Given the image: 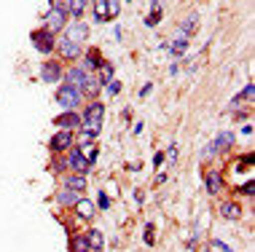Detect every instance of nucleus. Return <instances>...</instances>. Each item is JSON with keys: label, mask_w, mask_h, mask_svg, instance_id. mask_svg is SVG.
Listing matches in <instances>:
<instances>
[{"label": "nucleus", "mask_w": 255, "mask_h": 252, "mask_svg": "<svg viewBox=\"0 0 255 252\" xmlns=\"http://www.w3.org/2000/svg\"><path fill=\"white\" fill-rule=\"evenodd\" d=\"M67 22H70V16H67V8H65V3H51L49 5V11H46V16H43V27L46 30H51L54 35H59V32H65V27Z\"/></svg>", "instance_id": "obj_1"}, {"label": "nucleus", "mask_w": 255, "mask_h": 252, "mask_svg": "<svg viewBox=\"0 0 255 252\" xmlns=\"http://www.w3.org/2000/svg\"><path fill=\"white\" fill-rule=\"evenodd\" d=\"M102 121H105V102L89 99V105L84 107V110H81V126L102 132Z\"/></svg>", "instance_id": "obj_2"}, {"label": "nucleus", "mask_w": 255, "mask_h": 252, "mask_svg": "<svg viewBox=\"0 0 255 252\" xmlns=\"http://www.w3.org/2000/svg\"><path fill=\"white\" fill-rule=\"evenodd\" d=\"M30 43H32V49L38 54H43V57H51V54L57 51V35H54L51 30H46V27H38V30L30 32Z\"/></svg>", "instance_id": "obj_3"}, {"label": "nucleus", "mask_w": 255, "mask_h": 252, "mask_svg": "<svg viewBox=\"0 0 255 252\" xmlns=\"http://www.w3.org/2000/svg\"><path fill=\"white\" fill-rule=\"evenodd\" d=\"M57 105L62 107V110H78V107L84 105V94H81L75 86L59 84L57 86Z\"/></svg>", "instance_id": "obj_4"}, {"label": "nucleus", "mask_w": 255, "mask_h": 252, "mask_svg": "<svg viewBox=\"0 0 255 252\" xmlns=\"http://www.w3.org/2000/svg\"><path fill=\"white\" fill-rule=\"evenodd\" d=\"M54 54H59V57H57L59 62H78L81 54H84V46L62 35V38H57V51H54Z\"/></svg>", "instance_id": "obj_5"}, {"label": "nucleus", "mask_w": 255, "mask_h": 252, "mask_svg": "<svg viewBox=\"0 0 255 252\" xmlns=\"http://www.w3.org/2000/svg\"><path fill=\"white\" fill-rule=\"evenodd\" d=\"M73 145H75V134L67 132V129H57V132L49 137V151H51V156H65Z\"/></svg>", "instance_id": "obj_6"}, {"label": "nucleus", "mask_w": 255, "mask_h": 252, "mask_svg": "<svg viewBox=\"0 0 255 252\" xmlns=\"http://www.w3.org/2000/svg\"><path fill=\"white\" fill-rule=\"evenodd\" d=\"M234 145H237V134H234V132H220L218 137L204 148V153H202V156H212V153H231V151H234Z\"/></svg>", "instance_id": "obj_7"}, {"label": "nucleus", "mask_w": 255, "mask_h": 252, "mask_svg": "<svg viewBox=\"0 0 255 252\" xmlns=\"http://www.w3.org/2000/svg\"><path fill=\"white\" fill-rule=\"evenodd\" d=\"M62 73H65V67L57 57H46V62H40V81L43 84H59Z\"/></svg>", "instance_id": "obj_8"}, {"label": "nucleus", "mask_w": 255, "mask_h": 252, "mask_svg": "<svg viewBox=\"0 0 255 252\" xmlns=\"http://www.w3.org/2000/svg\"><path fill=\"white\" fill-rule=\"evenodd\" d=\"M73 215L81 223H92L94 215H97V204L89 199V196H78V201L73 204Z\"/></svg>", "instance_id": "obj_9"}, {"label": "nucleus", "mask_w": 255, "mask_h": 252, "mask_svg": "<svg viewBox=\"0 0 255 252\" xmlns=\"http://www.w3.org/2000/svg\"><path fill=\"white\" fill-rule=\"evenodd\" d=\"M204 188H207V193H210V196H218L220 190L226 188V177H223V169H218V167L207 169V174H204Z\"/></svg>", "instance_id": "obj_10"}, {"label": "nucleus", "mask_w": 255, "mask_h": 252, "mask_svg": "<svg viewBox=\"0 0 255 252\" xmlns=\"http://www.w3.org/2000/svg\"><path fill=\"white\" fill-rule=\"evenodd\" d=\"M67 156V164H70V172H75V174H89L92 172V164H89V161L84 159V156H81V151H78V145H73L70 151L65 153Z\"/></svg>", "instance_id": "obj_11"}, {"label": "nucleus", "mask_w": 255, "mask_h": 252, "mask_svg": "<svg viewBox=\"0 0 255 252\" xmlns=\"http://www.w3.org/2000/svg\"><path fill=\"white\" fill-rule=\"evenodd\" d=\"M65 38H70V40H75V43L84 46V40H89V24L84 22V19H73V22H67Z\"/></svg>", "instance_id": "obj_12"}, {"label": "nucleus", "mask_w": 255, "mask_h": 252, "mask_svg": "<svg viewBox=\"0 0 255 252\" xmlns=\"http://www.w3.org/2000/svg\"><path fill=\"white\" fill-rule=\"evenodd\" d=\"M102 59H105V57H102V51L92 46V49H84V54H81V62H78V65L84 67L89 76H94V73H97V67L102 65Z\"/></svg>", "instance_id": "obj_13"}, {"label": "nucleus", "mask_w": 255, "mask_h": 252, "mask_svg": "<svg viewBox=\"0 0 255 252\" xmlns=\"http://www.w3.org/2000/svg\"><path fill=\"white\" fill-rule=\"evenodd\" d=\"M62 188H67V190H75L78 196H84L86 190H89V180H86V174L67 172V174H62Z\"/></svg>", "instance_id": "obj_14"}, {"label": "nucleus", "mask_w": 255, "mask_h": 252, "mask_svg": "<svg viewBox=\"0 0 255 252\" xmlns=\"http://www.w3.org/2000/svg\"><path fill=\"white\" fill-rule=\"evenodd\" d=\"M54 126L67 129V132H75V129H81V113L78 110H62L57 118H54Z\"/></svg>", "instance_id": "obj_15"}, {"label": "nucleus", "mask_w": 255, "mask_h": 252, "mask_svg": "<svg viewBox=\"0 0 255 252\" xmlns=\"http://www.w3.org/2000/svg\"><path fill=\"white\" fill-rule=\"evenodd\" d=\"M89 78V73L84 70L81 65H70V70H65L62 73V81H65L67 86H75L81 91V86H84V81Z\"/></svg>", "instance_id": "obj_16"}, {"label": "nucleus", "mask_w": 255, "mask_h": 252, "mask_svg": "<svg viewBox=\"0 0 255 252\" xmlns=\"http://www.w3.org/2000/svg\"><path fill=\"white\" fill-rule=\"evenodd\" d=\"M220 217L223 220H229V223H239L242 220V215H245V209H242V204L239 201H220Z\"/></svg>", "instance_id": "obj_17"}, {"label": "nucleus", "mask_w": 255, "mask_h": 252, "mask_svg": "<svg viewBox=\"0 0 255 252\" xmlns=\"http://www.w3.org/2000/svg\"><path fill=\"white\" fill-rule=\"evenodd\" d=\"M86 234V244H89V252H102L105 250V234L100 228H89L84 231Z\"/></svg>", "instance_id": "obj_18"}, {"label": "nucleus", "mask_w": 255, "mask_h": 252, "mask_svg": "<svg viewBox=\"0 0 255 252\" xmlns=\"http://www.w3.org/2000/svg\"><path fill=\"white\" fill-rule=\"evenodd\" d=\"M54 201H57L62 209H73V204L78 201V193H75V190H67V188H59L57 193H54Z\"/></svg>", "instance_id": "obj_19"}, {"label": "nucleus", "mask_w": 255, "mask_h": 252, "mask_svg": "<svg viewBox=\"0 0 255 252\" xmlns=\"http://www.w3.org/2000/svg\"><path fill=\"white\" fill-rule=\"evenodd\" d=\"M94 78H97L102 86H105V84H110V81L116 78V65H113V62H108V59H102V65L97 67V73H94Z\"/></svg>", "instance_id": "obj_20"}, {"label": "nucleus", "mask_w": 255, "mask_h": 252, "mask_svg": "<svg viewBox=\"0 0 255 252\" xmlns=\"http://www.w3.org/2000/svg\"><path fill=\"white\" fill-rule=\"evenodd\" d=\"M100 91H102V84L94 76H89L84 81V86H81V94H84V99H97L100 97Z\"/></svg>", "instance_id": "obj_21"}, {"label": "nucleus", "mask_w": 255, "mask_h": 252, "mask_svg": "<svg viewBox=\"0 0 255 252\" xmlns=\"http://www.w3.org/2000/svg\"><path fill=\"white\" fill-rule=\"evenodd\" d=\"M65 8H67V16L81 19L89 8V0H65Z\"/></svg>", "instance_id": "obj_22"}, {"label": "nucleus", "mask_w": 255, "mask_h": 252, "mask_svg": "<svg viewBox=\"0 0 255 252\" xmlns=\"http://www.w3.org/2000/svg\"><path fill=\"white\" fill-rule=\"evenodd\" d=\"M92 13H94V24L110 22V16H108V0H94V3H92Z\"/></svg>", "instance_id": "obj_23"}, {"label": "nucleus", "mask_w": 255, "mask_h": 252, "mask_svg": "<svg viewBox=\"0 0 255 252\" xmlns=\"http://www.w3.org/2000/svg\"><path fill=\"white\" fill-rule=\"evenodd\" d=\"M196 30H199V13H188V16H185L183 22H180V35L191 38Z\"/></svg>", "instance_id": "obj_24"}, {"label": "nucleus", "mask_w": 255, "mask_h": 252, "mask_svg": "<svg viewBox=\"0 0 255 252\" xmlns=\"http://www.w3.org/2000/svg\"><path fill=\"white\" fill-rule=\"evenodd\" d=\"M75 145H86V142H94V140H97L100 137V132H97V129H84V126H81V129H75Z\"/></svg>", "instance_id": "obj_25"}, {"label": "nucleus", "mask_w": 255, "mask_h": 252, "mask_svg": "<svg viewBox=\"0 0 255 252\" xmlns=\"http://www.w3.org/2000/svg\"><path fill=\"white\" fill-rule=\"evenodd\" d=\"M78 151H81V156L89 161V164H97V159H100V148H97V142H86V145H78Z\"/></svg>", "instance_id": "obj_26"}, {"label": "nucleus", "mask_w": 255, "mask_h": 252, "mask_svg": "<svg viewBox=\"0 0 255 252\" xmlns=\"http://www.w3.org/2000/svg\"><path fill=\"white\" fill-rule=\"evenodd\" d=\"M49 169L54 174H67L70 172V164H67V156H51V164H49Z\"/></svg>", "instance_id": "obj_27"}, {"label": "nucleus", "mask_w": 255, "mask_h": 252, "mask_svg": "<svg viewBox=\"0 0 255 252\" xmlns=\"http://www.w3.org/2000/svg\"><path fill=\"white\" fill-rule=\"evenodd\" d=\"M167 49H169L172 57H183V54L188 51V38H185V35H177V38L167 46Z\"/></svg>", "instance_id": "obj_28"}, {"label": "nucleus", "mask_w": 255, "mask_h": 252, "mask_svg": "<svg viewBox=\"0 0 255 252\" xmlns=\"http://www.w3.org/2000/svg\"><path fill=\"white\" fill-rule=\"evenodd\" d=\"M67 244H70V252H89L86 234H73L70 239H67Z\"/></svg>", "instance_id": "obj_29"}, {"label": "nucleus", "mask_w": 255, "mask_h": 252, "mask_svg": "<svg viewBox=\"0 0 255 252\" xmlns=\"http://www.w3.org/2000/svg\"><path fill=\"white\" fill-rule=\"evenodd\" d=\"M94 204H97L100 212H108V209H110V196H108V190H100V193H97V201H94Z\"/></svg>", "instance_id": "obj_30"}, {"label": "nucleus", "mask_w": 255, "mask_h": 252, "mask_svg": "<svg viewBox=\"0 0 255 252\" xmlns=\"http://www.w3.org/2000/svg\"><path fill=\"white\" fill-rule=\"evenodd\" d=\"M102 91H105L108 94V97H119V94H121V81H110V84H105V86H102Z\"/></svg>", "instance_id": "obj_31"}, {"label": "nucleus", "mask_w": 255, "mask_h": 252, "mask_svg": "<svg viewBox=\"0 0 255 252\" xmlns=\"http://www.w3.org/2000/svg\"><path fill=\"white\" fill-rule=\"evenodd\" d=\"M153 231H156V226H153V223H145V234H142V242H145V247H153V244H156V236H153Z\"/></svg>", "instance_id": "obj_32"}, {"label": "nucleus", "mask_w": 255, "mask_h": 252, "mask_svg": "<svg viewBox=\"0 0 255 252\" xmlns=\"http://www.w3.org/2000/svg\"><path fill=\"white\" fill-rule=\"evenodd\" d=\"M119 13H121V0H108V16H110V22H113V19H119Z\"/></svg>", "instance_id": "obj_33"}, {"label": "nucleus", "mask_w": 255, "mask_h": 252, "mask_svg": "<svg viewBox=\"0 0 255 252\" xmlns=\"http://www.w3.org/2000/svg\"><path fill=\"white\" fill-rule=\"evenodd\" d=\"M158 22H161V8H158V11H150L148 16H145V27H156Z\"/></svg>", "instance_id": "obj_34"}, {"label": "nucleus", "mask_w": 255, "mask_h": 252, "mask_svg": "<svg viewBox=\"0 0 255 252\" xmlns=\"http://www.w3.org/2000/svg\"><path fill=\"white\" fill-rule=\"evenodd\" d=\"M253 188H255V182H253V180H247L245 185H239V188H237V193H242V196H247V199H250V196H253Z\"/></svg>", "instance_id": "obj_35"}, {"label": "nucleus", "mask_w": 255, "mask_h": 252, "mask_svg": "<svg viewBox=\"0 0 255 252\" xmlns=\"http://www.w3.org/2000/svg\"><path fill=\"white\" fill-rule=\"evenodd\" d=\"M177 153H180V148H177V145H175V142H172V145L167 148V153H164V156H167V159H169V164H175V159H177Z\"/></svg>", "instance_id": "obj_36"}, {"label": "nucleus", "mask_w": 255, "mask_h": 252, "mask_svg": "<svg viewBox=\"0 0 255 252\" xmlns=\"http://www.w3.org/2000/svg\"><path fill=\"white\" fill-rule=\"evenodd\" d=\"M210 247H212V250H220V252H231L229 244H226V242H220V239H212V242H210Z\"/></svg>", "instance_id": "obj_37"}, {"label": "nucleus", "mask_w": 255, "mask_h": 252, "mask_svg": "<svg viewBox=\"0 0 255 252\" xmlns=\"http://www.w3.org/2000/svg\"><path fill=\"white\" fill-rule=\"evenodd\" d=\"M253 94H255V86H253V84H247V86H245V91H242V99H253Z\"/></svg>", "instance_id": "obj_38"}, {"label": "nucleus", "mask_w": 255, "mask_h": 252, "mask_svg": "<svg viewBox=\"0 0 255 252\" xmlns=\"http://www.w3.org/2000/svg\"><path fill=\"white\" fill-rule=\"evenodd\" d=\"M161 161H164V153H161V151H156V153H153V169L161 167Z\"/></svg>", "instance_id": "obj_39"}, {"label": "nucleus", "mask_w": 255, "mask_h": 252, "mask_svg": "<svg viewBox=\"0 0 255 252\" xmlns=\"http://www.w3.org/2000/svg\"><path fill=\"white\" fill-rule=\"evenodd\" d=\"M150 91H153V84H145V86L140 88V97H148Z\"/></svg>", "instance_id": "obj_40"}, {"label": "nucleus", "mask_w": 255, "mask_h": 252, "mask_svg": "<svg viewBox=\"0 0 255 252\" xmlns=\"http://www.w3.org/2000/svg\"><path fill=\"white\" fill-rule=\"evenodd\" d=\"M132 199L137 201V207H142V193H140V190H134V193H132Z\"/></svg>", "instance_id": "obj_41"}, {"label": "nucleus", "mask_w": 255, "mask_h": 252, "mask_svg": "<svg viewBox=\"0 0 255 252\" xmlns=\"http://www.w3.org/2000/svg\"><path fill=\"white\" fill-rule=\"evenodd\" d=\"M113 35H116V40H121V35H124V32H121V24L113 27Z\"/></svg>", "instance_id": "obj_42"}, {"label": "nucleus", "mask_w": 255, "mask_h": 252, "mask_svg": "<svg viewBox=\"0 0 255 252\" xmlns=\"http://www.w3.org/2000/svg\"><path fill=\"white\" fill-rule=\"evenodd\" d=\"M142 126H145V124H142V121H137V124L132 126V132H134V134H140V132H142Z\"/></svg>", "instance_id": "obj_43"}, {"label": "nucleus", "mask_w": 255, "mask_h": 252, "mask_svg": "<svg viewBox=\"0 0 255 252\" xmlns=\"http://www.w3.org/2000/svg\"><path fill=\"white\" fill-rule=\"evenodd\" d=\"M242 134H247V137H250V134H253V126L245 124V126H242Z\"/></svg>", "instance_id": "obj_44"}, {"label": "nucleus", "mask_w": 255, "mask_h": 252, "mask_svg": "<svg viewBox=\"0 0 255 252\" xmlns=\"http://www.w3.org/2000/svg\"><path fill=\"white\" fill-rule=\"evenodd\" d=\"M127 3H132V0H127Z\"/></svg>", "instance_id": "obj_45"}, {"label": "nucleus", "mask_w": 255, "mask_h": 252, "mask_svg": "<svg viewBox=\"0 0 255 252\" xmlns=\"http://www.w3.org/2000/svg\"><path fill=\"white\" fill-rule=\"evenodd\" d=\"M89 3H94V0H89Z\"/></svg>", "instance_id": "obj_46"}]
</instances>
